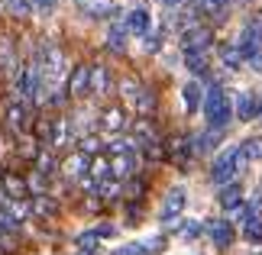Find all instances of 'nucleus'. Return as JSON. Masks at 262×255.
Returning <instances> with one entry per match:
<instances>
[{
  "mask_svg": "<svg viewBox=\"0 0 262 255\" xmlns=\"http://www.w3.org/2000/svg\"><path fill=\"white\" fill-rule=\"evenodd\" d=\"M181 97H185V107L194 113V110L201 107V84L198 81H191V84H185V90H181Z\"/></svg>",
  "mask_w": 262,
  "mask_h": 255,
  "instance_id": "nucleus-24",
  "label": "nucleus"
},
{
  "mask_svg": "<svg viewBox=\"0 0 262 255\" xmlns=\"http://www.w3.org/2000/svg\"><path fill=\"white\" fill-rule=\"evenodd\" d=\"M143 249H146V255H156V252H162V249H165V239H162V236H156V239L143 242Z\"/></svg>",
  "mask_w": 262,
  "mask_h": 255,
  "instance_id": "nucleus-37",
  "label": "nucleus"
},
{
  "mask_svg": "<svg viewBox=\"0 0 262 255\" xmlns=\"http://www.w3.org/2000/svg\"><path fill=\"white\" fill-rule=\"evenodd\" d=\"M217 203H220V207H227V210L239 207V203H243V191H239V184H224L220 194H217Z\"/></svg>",
  "mask_w": 262,
  "mask_h": 255,
  "instance_id": "nucleus-18",
  "label": "nucleus"
},
{
  "mask_svg": "<svg viewBox=\"0 0 262 255\" xmlns=\"http://www.w3.org/2000/svg\"><path fill=\"white\" fill-rule=\"evenodd\" d=\"M133 107H136V110H139L143 117H149V113L156 110V94H152L149 87H143V90H139V94L133 97Z\"/></svg>",
  "mask_w": 262,
  "mask_h": 255,
  "instance_id": "nucleus-23",
  "label": "nucleus"
},
{
  "mask_svg": "<svg viewBox=\"0 0 262 255\" xmlns=\"http://www.w3.org/2000/svg\"><path fill=\"white\" fill-rule=\"evenodd\" d=\"M19 71V55L13 45V36L0 33V78H13Z\"/></svg>",
  "mask_w": 262,
  "mask_h": 255,
  "instance_id": "nucleus-8",
  "label": "nucleus"
},
{
  "mask_svg": "<svg viewBox=\"0 0 262 255\" xmlns=\"http://www.w3.org/2000/svg\"><path fill=\"white\" fill-rule=\"evenodd\" d=\"M97 233L94 229H88V233H81V236H78V252H97Z\"/></svg>",
  "mask_w": 262,
  "mask_h": 255,
  "instance_id": "nucleus-27",
  "label": "nucleus"
},
{
  "mask_svg": "<svg viewBox=\"0 0 262 255\" xmlns=\"http://www.w3.org/2000/svg\"><path fill=\"white\" fill-rule=\"evenodd\" d=\"M220 62H224L227 68H236L239 62H243V52H239L236 45H224L220 49Z\"/></svg>",
  "mask_w": 262,
  "mask_h": 255,
  "instance_id": "nucleus-26",
  "label": "nucleus"
},
{
  "mask_svg": "<svg viewBox=\"0 0 262 255\" xmlns=\"http://www.w3.org/2000/svg\"><path fill=\"white\" fill-rule=\"evenodd\" d=\"M201 229H204L201 223H185V226H181V233H185V236H198Z\"/></svg>",
  "mask_w": 262,
  "mask_h": 255,
  "instance_id": "nucleus-39",
  "label": "nucleus"
},
{
  "mask_svg": "<svg viewBox=\"0 0 262 255\" xmlns=\"http://www.w3.org/2000/svg\"><path fill=\"white\" fill-rule=\"evenodd\" d=\"M29 210L36 213V217H52L58 210V203L52 197H46V194H33V200H29Z\"/></svg>",
  "mask_w": 262,
  "mask_h": 255,
  "instance_id": "nucleus-19",
  "label": "nucleus"
},
{
  "mask_svg": "<svg viewBox=\"0 0 262 255\" xmlns=\"http://www.w3.org/2000/svg\"><path fill=\"white\" fill-rule=\"evenodd\" d=\"M259 113H262V107H259Z\"/></svg>",
  "mask_w": 262,
  "mask_h": 255,
  "instance_id": "nucleus-44",
  "label": "nucleus"
},
{
  "mask_svg": "<svg viewBox=\"0 0 262 255\" xmlns=\"http://www.w3.org/2000/svg\"><path fill=\"white\" fill-rule=\"evenodd\" d=\"M210 42H214V33L207 26H188L185 36H181V52L185 55H204Z\"/></svg>",
  "mask_w": 262,
  "mask_h": 255,
  "instance_id": "nucleus-4",
  "label": "nucleus"
},
{
  "mask_svg": "<svg viewBox=\"0 0 262 255\" xmlns=\"http://www.w3.org/2000/svg\"><path fill=\"white\" fill-rule=\"evenodd\" d=\"M4 188H7V194L13 200H23V197H29V184L19 175H4Z\"/></svg>",
  "mask_w": 262,
  "mask_h": 255,
  "instance_id": "nucleus-20",
  "label": "nucleus"
},
{
  "mask_svg": "<svg viewBox=\"0 0 262 255\" xmlns=\"http://www.w3.org/2000/svg\"><path fill=\"white\" fill-rule=\"evenodd\" d=\"M239 152L246 155V161H262V136H249L239 142Z\"/></svg>",
  "mask_w": 262,
  "mask_h": 255,
  "instance_id": "nucleus-21",
  "label": "nucleus"
},
{
  "mask_svg": "<svg viewBox=\"0 0 262 255\" xmlns=\"http://www.w3.org/2000/svg\"><path fill=\"white\" fill-rule=\"evenodd\" d=\"M204 117H207L210 129H227L230 117H233V104H230V97H227L224 87H217V84L207 87V94H204Z\"/></svg>",
  "mask_w": 262,
  "mask_h": 255,
  "instance_id": "nucleus-2",
  "label": "nucleus"
},
{
  "mask_svg": "<svg viewBox=\"0 0 262 255\" xmlns=\"http://www.w3.org/2000/svg\"><path fill=\"white\" fill-rule=\"evenodd\" d=\"M243 236L249 242H262V220H249L246 226H243Z\"/></svg>",
  "mask_w": 262,
  "mask_h": 255,
  "instance_id": "nucleus-30",
  "label": "nucleus"
},
{
  "mask_svg": "<svg viewBox=\"0 0 262 255\" xmlns=\"http://www.w3.org/2000/svg\"><path fill=\"white\" fill-rule=\"evenodd\" d=\"M139 90H143V84H139L136 78H123V81H120V94H126L129 100H133V97L139 94Z\"/></svg>",
  "mask_w": 262,
  "mask_h": 255,
  "instance_id": "nucleus-31",
  "label": "nucleus"
},
{
  "mask_svg": "<svg viewBox=\"0 0 262 255\" xmlns=\"http://www.w3.org/2000/svg\"><path fill=\"white\" fill-rule=\"evenodd\" d=\"M29 7H33V13H39V16H49V13H55L58 0H29Z\"/></svg>",
  "mask_w": 262,
  "mask_h": 255,
  "instance_id": "nucleus-29",
  "label": "nucleus"
},
{
  "mask_svg": "<svg viewBox=\"0 0 262 255\" xmlns=\"http://www.w3.org/2000/svg\"><path fill=\"white\" fill-rule=\"evenodd\" d=\"M188 68L194 75H207V55H188Z\"/></svg>",
  "mask_w": 262,
  "mask_h": 255,
  "instance_id": "nucleus-32",
  "label": "nucleus"
},
{
  "mask_svg": "<svg viewBox=\"0 0 262 255\" xmlns=\"http://www.w3.org/2000/svg\"><path fill=\"white\" fill-rule=\"evenodd\" d=\"M94 152H100V142L94 139V136H88V139H81V155H94Z\"/></svg>",
  "mask_w": 262,
  "mask_h": 255,
  "instance_id": "nucleus-35",
  "label": "nucleus"
},
{
  "mask_svg": "<svg viewBox=\"0 0 262 255\" xmlns=\"http://www.w3.org/2000/svg\"><path fill=\"white\" fill-rule=\"evenodd\" d=\"M75 7L81 10V13L94 16V19H104V16H117L120 13L114 0H75Z\"/></svg>",
  "mask_w": 262,
  "mask_h": 255,
  "instance_id": "nucleus-12",
  "label": "nucleus"
},
{
  "mask_svg": "<svg viewBox=\"0 0 262 255\" xmlns=\"http://www.w3.org/2000/svg\"><path fill=\"white\" fill-rule=\"evenodd\" d=\"M146 52H159V36H146Z\"/></svg>",
  "mask_w": 262,
  "mask_h": 255,
  "instance_id": "nucleus-41",
  "label": "nucleus"
},
{
  "mask_svg": "<svg viewBox=\"0 0 262 255\" xmlns=\"http://www.w3.org/2000/svg\"><path fill=\"white\" fill-rule=\"evenodd\" d=\"M246 165H249V161H246L243 152H239V146H230V149H224L214 158V165H210V178H214V184H233V178L243 175Z\"/></svg>",
  "mask_w": 262,
  "mask_h": 255,
  "instance_id": "nucleus-1",
  "label": "nucleus"
},
{
  "mask_svg": "<svg viewBox=\"0 0 262 255\" xmlns=\"http://www.w3.org/2000/svg\"><path fill=\"white\" fill-rule=\"evenodd\" d=\"M10 13H16V16H29V13H33V7H29V0H10Z\"/></svg>",
  "mask_w": 262,
  "mask_h": 255,
  "instance_id": "nucleus-34",
  "label": "nucleus"
},
{
  "mask_svg": "<svg viewBox=\"0 0 262 255\" xmlns=\"http://www.w3.org/2000/svg\"><path fill=\"white\" fill-rule=\"evenodd\" d=\"M126 126V113H123V107H107L104 113H100V129H107V132H120Z\"/></svg>",
  "mask_w": 262,
  "mask_h": 255,
  "instance_id": "nucleus-14",
  "label": "nucleus"
},
{
  "mask_svg": "<svg viewBox=\"0 0 262 255\" xmlns=\"http://www.w3.org/2000/svg\"><path fill=\"white\" fill-rule=\"evenodd\" d=\"M162 4H168V7H175V4H181V0H162Z\"/></svg>",
  "mask_w": 262,
  "mask_h": 255,
  "instance_id": "nucleus-42",
  "label": "nucleus"
},
{
  "mask_svg": "<svg viewBox=\"0 0 262 255\" xmlns=\"http://www.w3.org/2000/svg\"><path fill=\"white\" fill-rule=\"evenodd\" d=\"M227 4H230V0H198V10H204V13L220 19V16L227 13Z\"/></svg>",
  "mask_w": 262,
  "mask_h": 255,
  "instance_id": "nucleus-25",
  "label": "nucleus"
},
{
  "mask_svg": "<svg viewBox=\"0 0 262 255\" xmlns=\"http://www.w3.org/2000/svg\"><path fill=\"white\" fill-rule=\"evenodd\" d=\"M246 62H249V68H253V71H259V75H262V49H259V52H253Z\"/></svg>",
  "mask_w": 262,
  "mask_h": 255,
  "instance_id": "nucleus-38",
  "label": "nucleus"
},
{
  "mask_svg": "<svg viewBox=\"0 0 262 255\" xmlns=\"http://www.w3.org/2000/svg\"><path fill=\"white\" fill-rule=\"evenodd\" d=\"M4 120H7V126L13 129V132H26L29 126H33L29 107L23 104V100H7V107H4Z\"/></svg>",
  "mask_w": 262,
  "mask_h": 255,
  "instance_id": "nucleus-6",
  "label": "nucleus"
},
{
  "mask_svg": "<svg viewBox=\"0 0 262 255\" xmlns=\"http://www.w3.org/2000/svg\"><path fill=\"white\" fill-rule=\"evenodd\" d=\"M126 33H136V36H149V13L146 10H129L126 13Z\"/></svg>",
  "mask_w": 262,
  "mask_h": 255,
  "instance_id": "nucleus-17",
  "label": "nucleus"
},
{
  "mask_svg": "<svg viewBox=\"0 0 262 255\" xmlns=\"http://www.w3.org/2000/svg\"><path fill=\"white\" fill-rule=\"evenodd\" d=\"M236 49L243 52V58H249L253 52H259V49H262V13L253 16L243 26V33H239V39H236Z\"/></svg>",
  "mask_w": 262,
  "mask_h": 255,
  "instance_id": "nucleus-5",
  "label": "nucleus"
},
{
  "mask_svg": "<svg viewBox=\"0 0 262 255\" xmlns=\"http://www.w3.org/2000/svg\"><path fill=\"white\" fill-rule=\"evenodd\" d=\"M16 90H19V100H23V104H29V100H33V104L42 100L46 81H42V68H39L36 58L16 71Z\"/></svg>",
  "mask_w": 262,
  "mask_h": 255,
  "instance_id": "nucleus-3",
  "label": "nucleus"
},
{
  "mask_svg": "<svg viewBox=\"0 0 262 255\" xmlns=\"http://www.w3.org/2000/svg\"><path fill=\"white\" fill-rule=\"evenodd\" d=\"M78 255H100V252H78Z\"/></svg>",
  "mask_w": 262,
  "mask_h": 255,
  "instance_id": "nucleus-43",
  "label": "nucleus"
},
{
  "mask_svg": "<svg viewBox=\"0 0 262 255\" xmlns=\"http://www.w3.org/2000/svg\"><path fill=\"white\" fill-rule=\"evenodd\" d=\"M62 171H65L68 178H84L88 171H91V158H88V155H81V152H75L72 158H65Z\"/></svg>",
  "mask_w": 262,
  "mask_h": 255,
  "instance_id": "nucleus-16",
  "label": "nucleus"
},
{
  "mask_svg": "<svg viewBox=\"0 0 262 255\" xmlns=\"http://www.w3.org/2000/svg\"><path fill=\"white\" fill-rule=\"evenodd\" d=\"M143 191H146V184H143V181H133V184H129V197H139Z\"/></svg>",
  "mask_w": 262,
  "mask_h": 255,
  "instance_id": "nucleus-40",
  "label": "nucleus"
},
{
  "mask_svg": "<svg viewBox=\"0 0 262 255\" xmlns=\"http://www.w3.org/2000/svg\"><path fill=\"white\" fill-rule=\"evenodd\" d=\"M107 49H114V52H126V26L123 23H117L107 33Z\"/></svg>",
  "mask_w": 262,
  "mask_h": 255,
  "instance_id": "nucleus-22",
  "label": "nucleus"
},
{
  "mask_svg": "<svg viewBox=\"0 0 262 255\" xmlns=\"http://www.w3.org/2000/svg\"><path fill=\"white\" fill-rule=\"evenodd\" d=\"M230 217H233L236 223H249V220H253V217H249V210H246V203H239V207H233V210H230ZM233 220H230V223H233Z\"/></svg>",
  "mask_w": 262,
  "mask_h": 255,
  "instance_id": "nucleus-36",
  "label": "nucleus"
},
{
  "mask_svg": "<svg viewBox=\"0 0 262 255\" xmlns=\"http://www.w3.org/2000/svg\"><path fill=\"white\" fill-rule=\"evenodd\" d=\"M91 94H110V71L104 65H91Z\"/></svg>",
  "mask_w": 262,
  "mask_h": 255,
  "instance_id": "nucleus-15",
  "label": "nucleus"
},
{
  "mask_svg": "<svg viewBox=\"0 0 262 255\" xmlns=\"http://www.w3.org/2000/svg\"><path fill=\"white\" fill-rule=\"evenodd\" d=\"M185 203H188V194L185 188H172L165 194V200H162V223L165 226H178V217H181V210H185Z\"/></svg>",
  "mask_w": 262,
  "mask_h": 255,
  "instance_id": "nucleus-7",
  "label": "nucleus"
},
{
  "mask_svg": "<svg viewBox=\"0 0 262 255\" xmlns=\"http://www.w3.org/2000/svg\"><path fill=\"white\" fill-rule=\"evenodd\" d=\"M19 229V220H16V213H10L7 207L0 210V233H16Z\"/></svg>",
  "mask_w": 262,
  "mask_h": 255,
  "instance_id": "nucleus-28",
  "label": "nucleus"
},
{
  "mask_svg": "<svg viewBox=\"0 0 262 255\" xmlns=\"http://www.w3.org/2000/svg\"><path fill=\"white\" fill-rule=\"evenodd\" d=\"M233 113H236V120H253V117H259V100L249 94V90H239Z\"/></svg>",
  "mask_w": 262,
  "mask_h": 255,
  "instance_id": "nucleus-13",
  "label": "nucleus"
},
{
  "mask_svg": "<svg viewBox=\"0 0 262 255\" xmlns=\"http://www.w3.org/2000/svg\"><path fill=\"white\" fill-rule=\"evenodd\" d=\"M107 168H110V178L120 184L123 178H129L136 171V152H120V155H110V165Z\"/></svg>",
  "mask_w": 262,
  "mask_h": 255,
  "instance_id": "nucleus-11",
  "label": "nucleus"
},
{
  "mask_svg": "<svg viewBox=\"0 0 262 255\" xmlns=\"http://www.w3.org/2000/svg\"><path fill=\"white\" fill-rule=\"evenodd\" d=\"M204 229H207V236H210V242H214L217 249H230V246H233L236 233H233V223H230V220H210Z\"/></svg>",
  "mask_w": 262,
  "mask_h": 255,
  "instance_id": "nucleus-9",
  "label": "nucleus"
},
{
  "mask_svg": "<svg viewBox=\"0 0 262 255\" xmlns=\"http://www.w3.org/2000/svg\"><path fill=\"white\" fill-rule=\"evenodd\" d=\"M114 255H146V249H143V242H126V246H117Z\"/></svg>",
  "mask_w": 262,
  "mask_h": 255,
  "instance_id": "nucleus-33",
  "label": "nucleus"
},
{
  "mask_svg": "<svg viewBox=\"0 0 262 255\" xmlns=\"http://www.w3.org/2000/svg\"><path fill=\"white\" fill-rule=\"evenodd\" d=\"M88 84H91V65H75L72 71H68V84H65V90H68V97H84L88 94Z\"/></svg>",
  "mask_w": 262,
  "mask_h": 255,
  "instance_id": "nucleus-10",
  "label": "nucleus"
}]
</instances>
